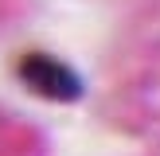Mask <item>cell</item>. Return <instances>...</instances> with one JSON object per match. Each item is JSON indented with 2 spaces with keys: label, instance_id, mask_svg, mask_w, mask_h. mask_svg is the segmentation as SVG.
<instances>
[{
  "label": "cell",
  "instance_id": "1",
  "mask_svg": "<svg viewBox=\"0 0 160 156\" xmlns=\"http://www.w3.org/2000/svg\"><path fill=\"white\" fill-rule=\"evenodd\" d=\"M16 74H20V82L28 86L31 94H39V98H51V101L82 98V78L62 59H55V55H47V51H28L16 62Z\"/></svg>",
  "mask_w": 160,
  "mask_h": 156
}]
</instances>
